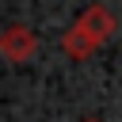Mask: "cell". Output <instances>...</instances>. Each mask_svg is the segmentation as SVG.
I'll list each match as a JSON object with an SVG mask.
<instances>
[{
	"instance_id": "6da1fadb",
	"label": "cell",
	"mask_w": 122,
	"mask_h": 122,
	"mask_svg": "<svg viewBox=\"0 0 122 122\" xmlns=\"http://www.w3.org/2000/svg\"><path fill=\"white\" fill-rule=\"evenodd\" d=\"M114 30V19H111V11L107 8H99V4H92L88 11H80V19L65 30V38H61V46H65V53L69 57H88L95 46H103L107 42V34Z\"/></svg>"
},
{
	"instance_id": "7a4b0ae2",
	"label": "cell",
	"mask_w": 122,
	"mask_h": 122,
	"mask_svg": "<svg viewBox=\"0 0 122 122\" xmlns=\"http://www.w3.org/2000/svg\"><path fill=\"white\" fill-rule=\"evenodd\" d=\"M34 46H38V38L27 30V27H8L4 30V42H0V50H4V57L8 61H27L30 53H34Z\"/></svg>"
},
{
	"instance_id": "3957f363",
	"label": "cell",
	"mask_w": 122,
	"mask_h": 122,
	"mask_svg": "<svg viewBox=\"0 0 122 122\" xmlns=\"http://www.w3.org/2000/svg\"><path fill=\"white\" fill-rule=\"evenodd\" d=\"M88 122H99V118H88Z\"/></svg>"
}]
</instances>
